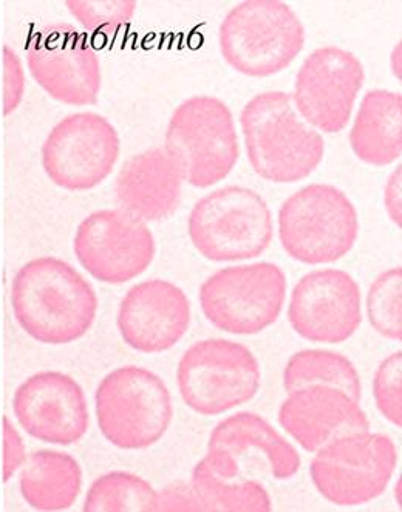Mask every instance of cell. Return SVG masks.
<instances>
[{"instance_id": "obj_14", "label": "cell", "mask_w": 402, "mask_h": 512, "mask_svg": "<svg viewBox=\"0 0 402 512\" xmlns=\"http://www.w3.org/2000/svg\"><path fill=\"white\" fill-rule=\"evenodd\" d=\"M201 461L229 480L243 478L248 468L276 480H290L302 466L293 444L254 412H239L220 421L209 435L208 454Z\"/></svg>"}, {"instance_id": "obj_22", "label": "cell", "mask_w": 402, "mask_h": 512, "mask_svg": "<svg viewBox=\"0 0 402 512\" xmlns=\"http://www.w3.org/2000/svg\"><path fill=\"white\" fill-rule=\"evenodd\" d=\"M19 488L31 508L64 511L72 508L81 494V465L67 452H33L21 468Z\"/></svg>"}, {"instance_id": "obj_18", "label": "cell", "mask_w": 402, "mask_h": 512, "mask_svg": "<svg viewBox=\"0 0 402 512\" xmlns=\"http://www.w3.org/2000/svg\"><path fill=\"white\" fill-rule=\"evenodd\" d=\"M189 297L169 280L150 279L133 285L121 301L116 325L130 349L146 355L169 352L188 333Z\"/></svg>"}, {"instance_id": "obj_13", "label": "cell", "mask_w": 402, "mask_h": 512, "mask_svg": "<svg viewBox=\"0 0 402 512\" xmlns=\"http://www.w3.org/2000/svg\"><path fill=\"white\" fill-rule=\"evenodd\" d=\"M364 79V65L355 53L327 45L305 59L291 99L308 126L339 134L350 123Z\"/></svg>"}, {"instance_id": "obj_6", "label": "cell", "mask_w": 402, "mask_h": 512, "mask_svg": "<svg viewBox=\"0 0 402 512\" xmlns=\"http://www.w3.org/2000/svg\"><path fill=\"white\" fill-rule=\"evenodd\" d=\"M188 234L195 250L211 262L256 259L273 242V212L259 192L225 186L195 203Z\"/></svg>"}, {"instance_id": "obj_11", "label": "cell", "mask_w": 402, "mask_h": 512, "mask_svg": "<svg viewBox=\"0 0 402 512\" xmlns=\"http://www.w3.org/2000/svg\"><path fill=\"white\" fill-rule=\"evenodd\" d=\"M121 140L107 118L95 112L62 118L42 144L45 174L65 191H90L112 174Z\"/></svg>"}, {"instance_id": "obj_10", "label": "cell", "mask_w": 402, "mask_h": 512, "mask_svg": "<svg viewBox=\"0 0 402 512\" xmlns=\"http://www.w3.org/2000/svg\"><path fill=\"white\" fill-rule=\"evenodd\" d=\"M398 458L395 441L389 435L353 432L316 452L310 466L311 480L333 505H367L389 488Z\"/></svg>"}, {"instance_id": "obj_23", "label": "cell", "mask_w": 402, "mask_h": 512, "mask_svg": "<svg viewBox=\"0 0 402 512\" xmlns=\"http://www.w3.org/2000/svg\"><path fill=\"white\" fill-rule=\"evenodd\" d=\"M325 386L342 390L361 403V376L355 364L342 355L325 349L294 353L283 370V389L287 393L307 387Z\"/></svg>"}, {"instance_id": "obj_21", "label": "cell", "mask_w": 402, "mask_h": 512, "mask_svg": "<svg viewBox=\"0 0 402 512\" xmlns=\"http://www.w3.org/2000/svg\"><path fill=\"white\" fill-rule=\"evenodd\" d=\"M351 149L370 166H389L402 155V95L390 90H370L351 126Z\"/></svg>"}, {"instance_id": "obj_30", "label": "cell", "mask_w": 402, "mask_h": 512, "mask_svg": "<svg viewBox=\"0 0 402 512\" xmlns=\"http://www.w3.org/2000/svg\"><path fill=\"white\" fill-rule=\"evenodd\" d=\"M154 512H205L191 483L175 482L155 492Z\"/></svg>"}, {"instance_id": "obj_12", "label": "cell", "mask_w": 402, "mask_h": 512, "mask_svg": "<svg viewBox=\"0 0 402 512\" xmlns=\"http://www.w3.org/2000/svg\"><path fill=\"white\" fill-rule=\"evenodd\" d=\"M73 251L93 279L123 285L149 270L157 243L144 220L124 209H101L79 223Z\"/></svg>"}, {"instance_id": "obj_1", "label": "cell", "mask_w": 402, "mask_h": 512, "mask_svg": "<svg viewBox=\"0 0 402 512\" xmlns=\"http://www.w3.org/2000/svg\"><path fill=\"white\" fill-rule=\"evenodd\" d=\"M11 307L30 338L45 345H67L90 332L99 301L89 280L69 262L39 257L14 276Z\"/></svg>"}, {"instance_id": "obj_25", "label": "cell", "mask_w": 402, "mask_h": 512, "mask_svg": "<svg viewBox=\"0 0 402 512\" xmlns=\"http://www.w3.org/2000/svg\"><path fill=\"white\" fill-rule=\"evenodd\" d=\"M155 489L132 472L115 471L101 475L87 491V512H154Z\"/></svg>"}, {"instance_id": "obj_9", "label": "cell", "mask_w": 402, "mask_h": 512, "mask_svg": "<svg viewBox=\"0 0 402 512\" xmlns=\"http://www.w3.org/2000/svg\"><path fill=\"white\" fill-rule=\"evenodd\" d=\"M287 276L276 263L222 268L200 287L201 311L215 328L254 336L276 324L287 301Z\"/></svg>"}, {"instance_id": "obj_15", "label": "cell", "mask_w": 402, "mask_h": 512, "mask_svg": "<svg viewBox=\"0 0 402 512\" xmlns=\"http://www.w3.org/2000/svg\"><path fill=\"white\" fill-rule=\"evenodd\" d=\"M27 65L33 79L59 103L84 107L98 101L101 62L73 25L55 24L41 31L28 47Z\"/></svg>"}, {"instance_id": "obj_16", "label": "cell", "mask_w": 402, "mask_h": 512, "mask_svg": "<svg viewBox=\"0 0 402 512\" xmlns=\"http://www.w3.org/2000/svg\"><path fill=\"white\" fill-rule=\"evenodd\" d=\"M288 321L300 338L316 344H342L362 324L358 282L338 268L311 271L297 282L288 304Z\"/></svg>"}, {"instance_id": "obj_20", "label": "cell", "mask_w": 402, "mask_h": 512, "mask_svg": "<svg viewBox=\"0 0 402 512\" xmlns=\"http://www.w3.org/2000/svg\"><path fill=\"white\" fill-rule=\"evenodd\" d=\"M183 181L164 147H154L123 164L113 191L124 211L144 222H160L180 206Z\"/></svg>"}, {"instance_id": "obj_8", "label": "cell", "mask_w": 402, "mask_h": 512, "mask_svg": "<svg viewBox=\"0 0 402 512\" xmlns=\"http://www.w3.org/2000/svg\"><path fill=\"white\" fill-rule=\"evenodd\" d=\"M262 383L259 361L242 342L203 339L191 345L177 367L181 400L203 417L223 415L256 398Z\"/></svg>"}, {"instance_id": "obj_2", "label": "cell", "mask_w": 402, "mask_h": 512, "mask_svg": "<svg viewBox=\"0 0 402 512\" xmlns=\"http://www.w3.org/2000/svg\"><path fill=\"white\" fill-rule=\"evenodd\" d=\"M240 126L249 164L263 180L297 183L324 160V138L300 120L290 93L273 90L249 99L240 113Z\"/></svg>"}, {"instance_id": "obj_24", "label": "cell", "mask_w": 402, "mask_h": 512, "mask_svg": "<svg viewBox=\"0 0 402 512\" xmlns=\"http://www.w3.org/2000/svg\"><path fill=\"white\" fill-rule=\"evenodd\" d=\"M191 485L205 512H270L273 500L254 478H222L200 461L192 472Z\"/></svg>"}, {"instance_id": "obj_32", "label": "cell", "mask_w": 402, "mask_h": 512, "mask_svg": "<svg viewBox=\"0 0 402 512\" xmlns=\"http://www.w3.org/2000/svg\"><path fill=\"white\" fill-rule=\"evenodd\" d=\"M384 208L390 220L401 228L402 220V166L392 172L384 186Z\"/></svg>"}, {"instance_id": "obj_7", "label": "cell", "mask_w": 402, "mask_h": 512, "mask_svg": "<svg viewBox=\"0 0 402 512\" xmlns=\"http://www.w3.org/2000/svg\"><path fill=\"white\" fill-rule=\"evenodd\" d=\"M359 216L355 205L336 186H304L279 211V239L291 259L305 265L338 262L355 248Z\"/></svg>"}, {"instance_id": "obj_28", "label": "cell", "mask_w": 402, "mask_h": 512, "mask_svg": "<svg viewBox=\"0 0 402 512\" xmlns=\"http://www.w3.org/2000/svg\"><path fill=\"white\" fill-rule=\"evenodd\" d=\"M376 407L385 420L401 429L402 426V353L387 356L376 369L373 379Z\"/></svg>"}, {"instance_id": "obj_26", "label": "cell", "mask_w": 402, "mask_h": 512, "mask_svg": "<svg viewBox=\"0 0 402 512\" xmlns=\"http://www.w3.org/2000/svg\"><path fill=\"white\" fill-rule=\"evenodd\" d=\"M368 322L382 338L402 341V270L382 271L367 294Z\"/></svg>"}, {"instance_id": "obj_3", "label": "cell", "mask_w": 402, "mask_h": 512, "mask_svg": "<svg viewBox=\"0 0 402 512\" xmlns=\"http://www.w3.org/2000/svg\"><path fill=\"white\" fill-rule=\"evenodd\" d=\"M226 64L249 78L283 72L305 47V28L280 0H246L231 8L219 28Z\"/></svg>"}, {"instance_id": "obj_4", "label": "cell", "mask_w": 402, "mask_h": 512, "mask_svg": "<svg viewBox=\"0 0 402 512\" xmlns=\"http://www.w3.org/2000/svg\"><path fill=\"white\" fill-rule=\"evenodd\" d=\"M164 151L177 164L183 180L194 188H211L225 180L240 158L231 109L215 96L186 99L167 124Z\"/></svg>"}, {"instance_id": "obj_19", "label": "cell", "mask_w": 402, "mask_h": 512, "mask_svg": "<svg viewBox=\"0 0 402 512\" xmlns=\"http://www.w3.org/2000/svg\"><path fill=\"white\" fill-rule=\"evenodd\" d=\"M277 418L283 431L307 452H317L344 435L370 431L361 403L333 387L313 386L288 393Z\"/></svg>"}, {"instance_id": "obj_27", "label": "cell", "mask_w": 402, "mask_h": 512, "mask_svg": "<svg viewBox=\"0 0 402 512\" xmlns=\"http://www.w3.org/2000/svg\"><path fill=\"white\" fill-rule=\"evenodd\" d=\"M65 5L82 27L99 35H115L123 30L138 7L133 0H69Z\"/></svg>"}, {"instance_id": "obj_5", "label": "cell", "mask_w": 402, "mask_h": 512, "mask_svg": "<svg viewBox=\"0 0 402 512\" xmlns=\"http://www.w3.org/2000/svg\"><path fill=\"white\" fill-rule=\"evenodd\" d=\"M95 409L101 434L124 451L154 446L174 420L171 390L157 373L138 366L107 373L96 389Z\"/></svg>"}, {"instance_id": "obj_31", "label": "cell", "mask_w": 402, "mask_h": 512, "mask_svg": "<svg viewBox=\"0 0 402 512\" xmlns=\"http://www.w3.org/2000/svg\"><path fill=\"white\" fill-rule=\"evenodd\" d=\"M27 460V449H25L22 435L11 423L10 418H4V482H8L21 471Z\"/></svg>"}, {"instance_id": "obj_17", "label": "cell", "mask_w": 402, "mask_h": 512, "mask_svg": "<svg viewBox=\"0 0 402 512\" xmlns=\"http://www.w3.org/2000/svg\"><path fill=\"white\" fill-rule=\"evenodd\" d=\"M13 414L28 435L58 446L78 443L90 427L86 393L75 378L55 370L25 379L14 393Z\"/></svg>"}, {"instance_id": "obj_29", "label": "cell", "mask_w": 402, "mask_h": 512, "mask_svg": "<svg viewBox=\"0 0 402 512\" xmlns=\"http://www.w3.org/2000/svg\"><path fill=\"white\" fill-rule=\"evenodd\" d=\"M27 89L24 64L10 45L4 47V113L11 115L21 106Z\"/></svg>"}]
</instances>
